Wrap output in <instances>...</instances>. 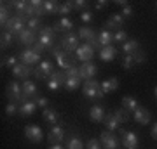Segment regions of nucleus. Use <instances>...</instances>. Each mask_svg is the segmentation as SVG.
I'll return each mask as SVG.
<instances>
[{
    "label": "nucleus",
    "mask_w": 157,
    "mask_h": 149,
    "mask_svg": "<svg viewBox=\"0 0 157 149\" xmlns=\"http://www.w3.org/2000/svg\"><path fill=\"white\" fill-rule=\"evenodd\" d=\"M80 83H82V78H67V82L63 87L67 88L68 92H73V90H77L80 87Z\"/></svg>",
    "instance_id": "30"
},
{
    "label": "nucleus",
    "mask_w": 157,
    "mask_h": 149,
    "mask_svg": "<svg viewBox=\"0 0 157 149\" xmlns=\"http://www.w3.org/2000/svg\"><path fill=\"white\" fill-rule=\"evenodd\" d=\"M17 62H19V61H17V57H14V55H7L6 59L2 61V66L11 68V69H12V68H14V66L17 64Z\"/></svg>",
    "instance_id": "38"
},
{
    "label": "nucleus",
    "mask_w": 157,
    "mask_h": 149,
    "mask_svg": "<svg viewBox=\"0 0 157 149\" xmlns=\"http://www.w3.org/2000/svg\"><path fill=\"white\" fill-rule=\"evenodd\" d=\"M115 55H117V49L112 47V45L100 49V59L101 61H112V59H115Z\"/></svg>",
    "instance_id": "19"
},
{
    "label": "nucleus",
    "mask_w": 157,
    "mask_h": 149,
    "mask_svg": "<svg viewBox=\"0 0 157 149\" xmlns=\"http://www.w3.org/2000/svg\"><path fill=\"white\" fill-rule=\"evenodd\" d=\"M63 52H65V50H63L61 47H54V49L51 50V55H52V57H56V59H58V57H59V55L63 54Z\"/></svg>",
    "instance_id": "50"
},
{
    "label": "nucleus",
    "mask_w": 157,
    "mask_h": 149,
    "mask_svg": "<svg viewBox=\"0 0 157 149\" xmlns=\"http://www.w3.org/2000/svg\"><path fill=\"white\" fill-rule=\"evenodd\" d=\"M100 140H101V146H103L105 149H117L119 147V139L115 137L110 130H107V132H101Z\"/></svg>",
    "instance_id": "9"
},
{
    "label": "nucleus",
    "mask_w": 157,
    "mask_h": 149,
    "mask_svg": "<svg viewBox=\"0 0 157 149\" xmlns=\"http://www.w3.org/2000/svg\"><path fill=\"white\" fill-rule=\"evenodd\" d=\"M98 42H100V47H108V45L113 42V33L112 31H108V30H103L100 35H98Z\"/></svg>",
    "instance_id": "22"
},
{
    "label": "nucleus",
    "mask_w": 157,
    "mask_h": 149,
    "mask_svg": "<svg viewBox=\"0 0 157 149\" xmlns=\"http://www.w3.org/2000/svg\"><path fill=\"white\" fill-rule=\"evenodd\" d=\"M122 50L126 54H135V52L140 50V42H138V40H128V42L122 45Z\"/></svg>",
    "instance_id": "27"
},
{
    "label": "nucleus",
    "mask_w": 157,
    "mask_h": 149,
    "mask_svg": "<svg viewBox=\"0 0 157 149\" xmlns=\"http://www.w3.org/2000/svg\"><path fill=\"white\" fill-rule=\"evenodd\" d=\"M75 57L82 62H89L91 59L94 57V47L89 45V44H82L77 49V52H75Z\"/></svg>",
    "instance_id": "6"
},
{
    "label": "nucleus",
    "mask_w": 157,
    "mask_h": 149,
    "mask_svg": "<svg viewBox=\"0 0 157 149\" xmlns=\"http://www.w3.org/2000/svg\"><path fill=\"white\" fill-rule=\"evenodd\" d=\"M11 19V14H9V9H7L4 4H2V9H0V24L2 26H6L7 21Z\"/></svg>",
    "instance_id": "35"
},
{
    "label": "nucleus",
    "mask_w": 157,
    "mask_h": 149,
    "mask_svg": "<svg viewBox=\"0 0 157 149\" xmlns=\"http://www.w3.org/2000/svg\"><path fill=\"white\" fill-rule=\"evenodd\" d=\"M25 137L32 142H40L44 139V132L39 125H26L25 127Z\"/></svg>",
    "instance_id": "8"
},
{
    "label": "nucleus",
    "mask_w": 157,
    "mask_h": 149,
    "mask_svg": "<svg viewBox=\"0 0 157 149\" xmlns=\"http://www.w3.org/2000/svg\"><path fill=\"white\" fill-rule=\"evenodd\" d=\"M25 24H26V23H23L17 16H14L7 21L6 26H2V30H6V31H9V33H12V35H19L23 30H25Z\"/></svg>",
    "instance_id": "7"
},
{
    "label": "nucleus",
    "mask_w": 157,
    "mask_h": 149,
    "mask_svg": "<svg viewBox=\"0 0 157 149\" xmlns=\"http://www.w3.org/2000/svg\"><path fill=\"white\" fill-rule=\"evenodd\" d=\"M12 40H14V35H12V33H9V31H2V37H0V45H2V50L7 49V47L12 44Z\"/></svg>",
    "instance_id": "33"
},
{
    "label": "nucleus",
    "mask_w": 157,
    "mask_h": 149,
    "mask_svg": "<svg viewBox=\"0 0 157 149\" xmlns=\"http://www.w3.org/2000/svg\"><path fill=\"white\" fill-rule=\"evenodd\" d=\"M63 137H65V130H63L61 127H52V130L49 132V137H47V140H49L52 146H54V144H61Z\"/></svg>",
    "instance_id": "16"
},
{
    "label": "nucleus",
    "mask_w": 157,
    "mask_h": 149,
    "mask_svg": "<svg viewBox=\"0 0 157 149\" xmlns=\"http://www.w3.org/2000/svg\"><path fill=\"white\" fill-rule=\"evenodd\" d=\"M78 35L75 33H65L63 35V38L59 40V47H61L67 54H73V52H77V49L80 47L78 44Z\"/></svg>",
    "instance_id": "1"
},
{
    "label": "nucleus",
    "mask_w": 157,
    "mask_h": 149,
    "mask_svg": "<svg viewBox=\"0 0 157 149\" xmlns=\"http://www.w3.org/2000/svg\"><path fill=\"white\" fill-rule=\"evenodd\" d=\"M37 40H39V38H35V31H32L30 28H25L21 33L17 35V44L28 45V49L35 44V42H37Z\"/></svg>",
    "instance_id": "11"
},
{
    "label": "nucleus",
    "mask_w": 157,
    "mask_h": 149,
    "mask_svg": "<svg viewBox=\"0 0 157 149\" xmlns=\"http://www.w3.org/2000/svg\"><path fill=\"white\" fill-rule=\"evenodd\" d=\"M16 113H19V104H16V102H9V104L6 106V115L12 116V115H16Z\"/></svg>",
    "instance_id": "39"
},
{
    "label": "nucleus",
    "mask_w": 157,
    "mask_h": 149,
    "mask_svg": "<svg viewBox=\"0 0 157 149\" xmlns=\"http://www.w3.org/2000/svg\"><path fill=\"white\" fill-rule=\"evenodd\" d=\"M32 73H33L32 66H26V64H21V62H17L16 66L12 68V75L16 78H21V80H28L32 76Z\"/></svg>",
    "instance_id": "12"
},
{
    "label": "nucleus",
    "mask_w": 157,
    "mask_h": 149,
    "mask_svg": "<svg viewBox=\"0 0 157 149\" xmlns=\"http://www.w3.org/2000/svg\"><path fill=\"white\" fill-rule=\"evenodd\" d=\"M39 42L44 45L45 49H54L56 37H54V35H39Z\"/></svg>",
    "instance_id": "26"
},
{
    "label": "nucleus",
    "mask_w": 157,
    "mask_h": 149,
    "mask_svg": "<svg viewBox=\"0 0 157 149\" xmlns=\"http://www.w3.org/2000/svg\"><path fill=\"white\" fill-rule=\"evenodd\" d=\"M44 120L47 123H51V125H56L58 120H59V116H58V113L54 109H51V108H45L44 109Z\"/></svg>",
    "instance_id": "28"
},
{
    "label": "nucleus",
    "mask_w": 157,
    "mask_h": 149,
    "mask_svg": "<svg viewBox=\"0 0 157 149\" xmlns=\"http://www.w3.org/2000/svg\"><path fill=\"white\" fill-rule=\"evenodd\" d=\"M131 55H133V59H135V62H143V61H145V59H147V57H145V52H143V50H138V52H135V54H131Z\"/></svg>",
    "instance_id": "47"
},
{
    "label": "nucleus",
    "mask_w": 157,
    "mask_h": 149,
    "mask_svg": "<svg viewBox=\"0 0 157 149\" xmlns=\"http://www.w3.org/2000/svg\"><path fill=\"white\" fill-rule=\"evenodd\" d=\"M30 49L33 50V52H37V54H42V52H45V50H47V49L44 47V45H42V44L39 42V40H37V42H35V44L32 45V47H30Z\"/></svg>",
    "instance_id": "46"
},
{
    "label": "nucleus",
    "mask_w": 157,
    "mask_h": 149,
    "mask_svg": "<svg viewBox=\"0 0 157 149\" xmlns=\"http://www.w3.org/2000/svg\"><path fill=\"white\" fill-rule=\"evenodd\" d=\"M105 111H103V108L101 106H93L89 109V118H91V122H103L105 120Z\"/></svg>",
    "instance_id": "20"
},
{
    "label": "nucleus",
    "mask_w": 157,
    "mask_h": 149,
    "mask_svg": "<svg viewBox=\"0 0 157 149\" xmlns=\"http://www.w3.org/2000/svg\"><path fill=\"white\" fill-rule=\"evenodd\" d=\"M23 94L26 95V97H30V99H32V97H37V85H35L33 82H32V80H25V82H23Z\"/></svg>",
    "instance_id": "18"
},
{
    "label": "nucleus",
    "mask_w": 157,
    "mask_h": 149,
    "mask_svg": "<svg viewBox=\"0 0 157 149\" xmlns=\"http://www.w3.org/2000/svg\"><path fill=\"white\" fill-rule=\"evenodd\" d=\"M135 122L140 123V125H148L150 123V113H148V109H145L143 106H140L138 109L135 111Z\"/></svg>",
    "instance_id": "13"
},
{
    "label": "nucleus",
    "mask_w": 157,
    "mask_h": 149,
    "mask_svg": "<svg viewBox=\"0 0 157 149\" xmlns=\"http://www.w3.org/2000/svg\"><path fill=\"white\" fill-rule=\"evenodd\" d=\"M122 26H124L122 14H113V16L107 21V28H110V30H112V28H119V30H121Z\"/></svg>",
    "instance_id": "25"
},
{
    "label": "nucleus",
    "mask_w": 157,
    "mask_h": 149,
    "mask_svg": "<svg viewBox=\"0 0 157 149\" xmlns=\"http://www.w3.org/2000/svg\"><path fill=\"white\" fill-rule=\"evenodd\" d=\"M133 64H135L133 55H131V54H126V57L122 59V66L126 68V69H129V68H133Z\"/></svg>",
    "instance_id": "44"
},
{
    "label": "nucleus",
    "mask_w": 157,
    "mask_h": 149,
    "mask_svg": "<svg viewBox=\"0 0 157 149\" xmlns=\"http://www.w3.org/2000/svg\"><path fill=\"white\" fill-rule=\"evenodd\" d=\"M133 16V9H131V7H124L122 9V17H131Z\"/></svg>",
    "instance_id": "52"
},
{
    "label": "nucleus",
    "mask_w": 157,
    "mask_h": 149,
    "mask_svg": "<svg viewBox=\"0 0 157 149\" xmlns=\"http://www.w3.org/2000/svg\"><path fill=\"white\" fill-rule=\"evenodd\" d=\"M155 9H157V2H155Z\"/></svg>",
    "instance_id": "59"
},
{
    "label": "nucleus",
    "mask_w": 157,
    "mask_h": 149,
    "mask_svg": "<svg viewBox=\"0 0 157 149\" xmlns=\"http://www.w3.org/2000/svg\"><path fill=\"white\" fill-rule=\"evenodd\" d=\"M54 73V64L51 61H42L39 64V66L33 69V75L37 78H42V80H45V78H51V75Z\"/></svg>",
    "instance_id": "5"
},
{
    "label": "nucleus",
    "mask_w": 157,
    "mask_h": 149,
    "mask_svg": "<svg viewBox=\"0 0 157 149\" xmlns=\"http://www.w3.org/2000/svg\"><path fill=\"white\" fill-rule=\"evenodd\" d=\"M67 149H84V144H82V140H80L78 137H72L70 140H68Z\"/></svg>",
    "instance_id": "36"
},
{
    "label": "nucleus",
    "mask_w": 157,
    "mask_h": 149,
    "mask_svg": "<svg viewBox=\"0 0 157 149\" xmlns=\"http://www.w3.org/2000/svg\"><path fill=\"white\" fill-rule=\"evenodd\" d=\"M26 28H30L32 31H35V33H40V30H42V17H32L28 21V24H26Z\"/></svg>",
    "instance_id": "32"
},
{
    "label": "nucleus",
    "mask_w": 157,
    "mask_h": 149,
    "mask_svg": "<svg viewBox=\"0 0 157 149\" xmlns=\"http://www.w3.org/2000/svg\"><path fill=\"white\" fill-rule=\"evenodd\" d=\"M103 123H105V127H107L110 132H115V130H119V122L115 120L113 113H112V115H107V116H105Z\"/></svg>",
    "instance_id": "29"
},
{
    "label": "nucleus",
    "mask_w": 157,
    "mask_h": 149,
    "mask_svg": "<svg viewBox=\"0 0 157 149\" xmlns=\"http://www.w3.org/2000/svg\"><path fill=\"white\" fill-rule=\"evenodd\" d=\"M117 132L121 133V135H124V133H126V130H124V128H121V127H119V130H117Z\"/></svg>",
    "instance_id": "57"
},
{
    "label": "nucleus",
    "mask_w": 157,
    "mask_h": 149,
    "mask_svg": "<svg viewBox=\"0 0 157 149\" xmlns=\"http://www.w3.org/2000/svg\"><path fill=\"white\" fill-rule=\"evenodd\" d=\"M70 55H72V54H67V52H63V54L56 59V64L59 66V69H61V71H67L68 68L75 66V64H73V59L70 57Z\"/></svg>",
    "instance_id": "17"
},
{
    "label": "nucleus",
    "mask_w": 157,
    "mask_h": 149,
    "mask_svg": "<svg viewBox=\"0 0 157 149\" xmlns=\"http://www.w3.org/2000/svg\"><path fill=\"white\" fill-rule=\"evenodd\" d=\"M87 149H101V144L98 139H91L89 142H87Z\"/></svg>",
    "instance_id": "48"
},
{
    "label": "nucleus",
    "mask_w": 157,
    "mask_h": 149,
    "mask_svg": "<svg viewBox=\"0 0 157 149\" xmlns=\"http://www.w3.org/2000/svg\"><path fill=\"white\" fill-rule=\"evenodd\" d=\"M72 28H73V23L72 19H68V17H61L58 23H54V31L56 33H63V31H72Z\"/></svg>",
    "instance_id": "15"
},
{
    "label": "nucleus",
    "mask_w": 157,
    "mask_h": 149,
    "mask_svg": "<svg viewBox=\"0 0 157 149\" xmlns=\"http://www.w3.org/2000/svg\"><path fill=\"white\" fill-rule=\"evenodd\" d=\"M117 4L119 5H122V7H128V2H126V0H119Z\"/></svg>",
    "instance_id": "55"
},
{
    "label": "nucleus",
    "mask_w": 157,
    "mask_h": 149,
    "mask_svg": "<svg viewBox=\"0 0 157 149\" xmlns=\"http://www.w3.org/2000/svg\"><path fill=\"white\" fill-rule=\"evenodd\" d=\"M49 149H65V147H63L61 144H54V146H52V147H49Z\"/></svg>",
    "instance_id": "56"
},
{
    "label": "nucleus",
    "mask_w": 157,
    "mask_h": 149,
    "mask_svg": "<svg viewBox=\"0 0 157 149\" xmlns=\"http://www.w3.org/2000/svg\"><path fill=\"white\" fill-rule=\"evenodd\" d=\"M35 102H37V108H44V109L49 106V99L47 97H40V95L35 97Z\"/></svg>",
    "instance_id": "45"
},
{
    "label": "nucleus",
    "mask_w": 157,
    "mask_h": 149,
    "mask_svg": "<svg viewBox=\"0 0 157 149\" xmlns=\"http://www.w3.org/2000/svg\"><path fill=\"white\" fill-rule=\"evenodd\" d=\"M78 75L82 80H91V78H94L96 75V64L93 61L89 62H82V66H78Z\"/></svg>",
    "instance_id": "10"
},
{
    "label": "nucleus",
    "mask_w": 157,
    "mask_h": 149,
    "mask_svg": "<svg viewBox=\"0 0 157 149\" xmlns=\"http://www.w3.org/2000/svg\"><path fill=\"white\" fill-rule=\"evenodd\" d=\"M17 61L21 62V64H26V66H35V64H40V54H37V52H33L32 49H25L19 54V57H17Z\"/></svg>",
    "instance_id": "3"
},
{
    "label": "nucleus",
    "mask_w": 157,
    "mask_h": 149,
    "mask_svg": "<svg viewBox=\"0 0 157 149\" xmlns=\"http://www.w3.org/2000/svg\"><path fill=\"white\" fill-rule=\"evenodd\" d=\"M35 111H37V102H35V101H30V102H26V104L19 106V115H23V116L33 115Z\"/></svg>",
    "instance_id": "24"
},
{
    "label": "nucleus",
    "mask_w": 157,
    "mask_h": 149,
    "mask_svg": "<svg viewBox=\"0 0 157 149\" xmlns=\"http://www.w3.org/2000/svg\"><path fill=\"white\" fill-rule=\"evenodd\" d=\"M80 21L84 23V24H89V23L93 21V12H91V11L80 12Z\"/></svg>",
    "instance_id": "43"
},
{
    "label": "nucleus",
    "mask_w": 157,
    "mask_h": 149,
    "mask_svg": "<svg viewBox=\"0 0 157 149\" xmlns=\"http://www.w3.org/2000/svg\"><path fill=\"white\" fill-rule=\"evenodd\" d=\"M94 5H96V9H103V7H107V2L105 0H98Z\"/></svg>",
    "instance_id": "53"
},
{
    "label": "nucleus",
    "mask_w": 157,
    "mask_h": 149,
    "mask_svg": "<svg viewBox=\"0 0 157 149\" xmlns=\"http://www.w3.org/2000/svg\"><path fill=\"white\" fill-rule=\"evenodd\" d=\"M155 97H157V87H155Z\"/></svg>",
    "instance_id": "58"
},
{
    "label": "nucleus",
    "mask_w": 157,
    "mask_h": 149,
    "mask_svg": "<svg viewBox=\"0 0 157 149\" xmlns=\"http://www.w3.org/2000/svg\"><path fill=\"white\" fill-rule=\"evenodd\" d=\"M113 40H115V42H122V44H126V42H128V33H126L124 30H119V31L113 33Z\"/></svg>",
    "instance_id": "40"
},
{
    "label": "nucleus",
    "mask_w": 157,
    "mask_h": 149,
    "mask_svg": "<svg viewBox=\"0 0 157 149\" xmlns=\"http://www.w3.org/2000/svg\"><path fill=\"white\" fill-rule=\"evenodd\" d=\"M150 135H152V137H154V139L157 140V123H154V127H152V132H150Z\"/></svg>",
    "instance_id": "54"
},
{
    "label": "nucleus",
    "mask_w": 157,
    "mask_h": 149,
    "mask_svg": "<svg viewBox=\"0 0 157 149\" xmlns=\"http://www.w3.org/2000/svg\"><path fill=\"white\" fill-rule=\"evenodd\" d=\"M47 87H49V90H56V88H59L61 85L58 82H54V80H47Z\"/></svg>",
    "instance_id": "51"
},
{
    "label": "nucleus",
    "mask_w": 157,
    "mask_h": 149,
    "mask_svg": "<svg viewBox=\"0 0 157 149\" xmlns=\"http://www.w3.org/2000/svg\"><path fill=\"white\" fill-rule=\"evenodd\" d=\"M72 7L73 11H86V7H87V2H84V0H75V2H72Z\"/></svg>",
    "instance_id": "41"
},
{
    "label": "nucleus",
    "mask_w": 157,
    "mask_h": 149,
    "mask_svg": "<svg viewBox=\"0 0 157 149\" xmlns=\"http://www.w3.org/2000/svg\"><path fill=\"white\" fill-rule=\"evenodd\" d=\"M122 108L126 111H133V113H135V111L140 108V104H138V101H136L135 97L126 95V97H122Z\"/></svg>",
    "instance_id": "23"
},
{
    "label": "nucleus",
    "mask_w": 157,
    "mask_h": 149,
    "mask_svg": "<svg viewBox=\"0 0 157 149\" xmlns=\"http://www.w3.org/2000/svg\"><path fill=\"white\" fill-rule=\"evenodd\" d=\"M113 116H115V120H117L119 123L126 122V116H124V111H122V109H121V111H115V113H113Z\"/></svg>",
    "instance_id": "49"
},
{
    "label": "nucleus",
    "mask_w": 157,
    "mask_h": 149,
    "mask_svg": "<svg viewBox=\"0 0 157 149\" xmlns=\"http://www.w3.org/2000/svg\"><path fill=\"white\" fill-rule=\"evenodd\" d=\"M58 12H59V14H63V16H67V14L73 12L72 2H63V4H59V9H58Z\"/></svg>",
    "instance_id": "37"
},
{
    "label": "nucleus",
    "mask_w": 157,
    "mask_h": 149,
    "mask_svg": "<svg viewBox=\"0 0 157 149\" xmlns=\"http://www.w3.org/2000/svg\"><path fill=\"white\" fill-rule=\"evenodd\" d=\"M42 9H44V14H54V12H58V9H59V4L54 2V0H45Z\"/></svg>",
    "instance_id": "31"
},
{
    "label": "nucleus",
    "mask_w": 157,
    "mask_h": 149,
    "mask_svg": "<svg viewBox=\"0 0 157 149\" xmlns=\"http://www.w3.org/2000/svg\"><path fill=\"white\" fill-rule=\"evenodd\" d=\"M117 88H119L117 78H107V80H103V83H101V90H103V94H110V92L117 90Z\"/></svg>",
    "instance_id": "21"
},
{
    "label": "nucleus",
    "mask_w": 157,
    "mask_h": 149,
    "mask_svg": "<svg viewBox=\"0 0 157 149\" xmlns=\"http://www.w3.org/2000/svg\"><path fill=\"white\" fill-rule=\"evenodd\" d=\"M84 95L87 99H94V97H103V90H101V85L98 80H86L84 82Z\"/></svg>",
    "instance_id": "2"
},
{
    "label": "nucleus",
    "mask_w": 157,
    "mask_h": 149,
    "mask_svg": "<svg viewBox=\"0 0 157 149\" xmlns=\"http://www.w3.org/2000/svg\"><path fill=\"white\" fill-rule=\"evenodd\" d=\"M65 75H67V78H80V75H78V66L68 68L67 71H65Z\"/></svg>",
    "instance_id": "42"
},
{
    "label": "nucleus",
    "mask_w": 157,
    "mask_h": 149,
    "mask_svg": "<svg viewBox=\"0 0 157 149\" xmlns=\"http://www.w3.org/2000/svg\"><path fill=\"white\" fill-rule=\"evenodd\" d=\"M122 146L126 149H138V137L135 132H126L122 135Z\"/></svg>",
    "instance_id": "14"
},
{
    "label": "nucleus",
    "mask_w": 157,
    "mask_h": 149,
    "mask_svg": "<svg viewBox=\"0 0 157 149\" xmlns=\"http://www.w3.org/2000/svg\"><path fill=\"white\" fill-rule=\"evenodd\" d=\"M49 80H54V82H58L59 85H65V82H67V75H65V71H54L52 75H51Z\"/></svg>",
    "instance_id": "34"
},
{
    "label": "nucleus",
    "mask_w": 157,
    "mask_h": 149,
    "mask_svg": "<svg viewBox=\"0 0 157 149\" xmlns=\"http://www.w3.org/2000/svg\"><path fill=\"white\" fill-rule=\"evenodd\" d=\"M6 94H7V99L11 101V102L19 104V101H21V97H23V87L17 82H11L7 85Z\"/></svg>",
    "instance_id": "4"
}]
</instances>
